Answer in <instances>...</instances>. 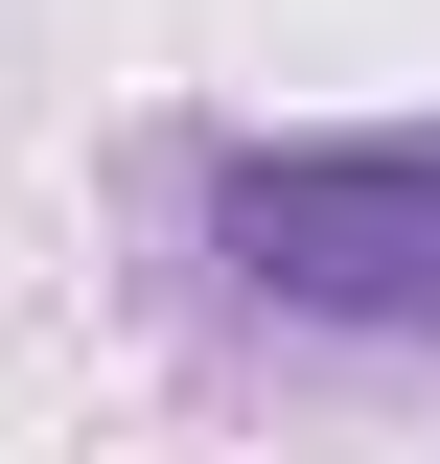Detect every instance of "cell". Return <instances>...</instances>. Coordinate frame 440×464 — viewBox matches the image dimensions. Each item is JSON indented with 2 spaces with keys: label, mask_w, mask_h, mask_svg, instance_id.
<instances>
[{
  "label": "cell",
  "mask_w": 440,
  "mask_h": 464,
  "mask_svg": "<svg viewBox=\"0 0 440 464\" xmlns=\"http://www.w3.org/2000/svg\"><path fill=\"white\" fill-rule=\"evenodd\" d=\"M209 279L301 348H440V116H348V140H209L186 186Z\"/></svg>",
  "instance_id": "6da1fadb"
}]
</instances>
